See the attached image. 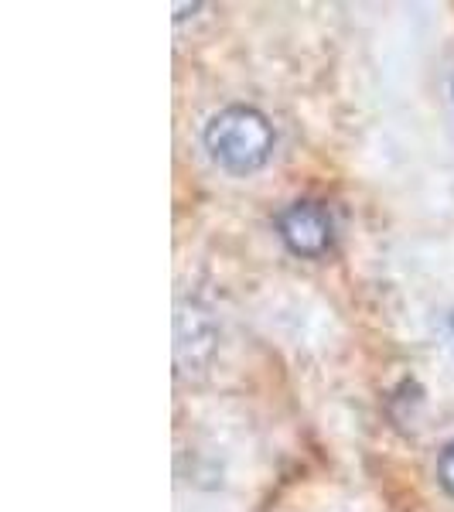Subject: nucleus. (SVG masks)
<instances>
[{
    "mask_svg": "<svg viewBox=\"0 0 454 512\" xmlns=\"http://www.w3.org/2000/svg\"><path fill=\"white\" fill-rule=\"evenodd\" d=\"M451 93H454V72H451Z\"/></svg>",
    "mask_w": 454,
    "mask_h": 512,
    "instance_id": "nucleus-4",
    "label": "nucleus"
},
{
    "mask_svg": "<svg viewBox=\"0 0 454 512\" xmlns=\"http://www.w3.org/2000/svg\"><path fill=\"white\" fill-rule=\"evenodd\" d=\"M277 236L284 239V246L301 260H318L332 250L335 243V222L332 212L321 202L301 198L291 202L287 209L277 212Z\"/></svg>",
    "mask_w": 454,
    "mask_h": 512,
    "instance_id": "nucleus-2",
    "label": "nucleus"
},
{
    "mask_svg": "<svg viewBox=\"0 0 454 512\" xmlns=\"http://www.w3.org/2000/svg\"><path fill=\"white\" fill-rule=\"evenodd\" d=\"M451 328H454V315H451Z\"/></svg>",
    "mask_w": 454,
    "mask_h": 512,
    "instance_id": "nucleus-5",
    "label": "nucleus"
},
{
    "mask_svg": "<svg viewBox=\"0 0 454 512\" xmlns=\"http://www.w3.org/2000/svg\"><path fill=\"white\" fill-rule=\"evenodd\" d=\"M437 485L454 499V437L437 454Z\"/></svg>",
    "mask_w": 454,
    "mask_h": 512,
    "instance_id": "nucleus-3",
    "label": "nucleus"
},
{
    "mask_svg": "<svg viewBox=\"0 0 454 512\" xmlns=\"http://www.w3.org/2000/svg\"><path fill=\"white\" fill-rule=\"evenodd\" d=\"M205 151L209 158L219 164L226 175L246 178V175H257L263 164L270 161L277 144L274 134V123L263 110L257 106H226L219 110L216 117L205 123Z\"/></svg>",
    "mask_w": 454,
    "mask_h": 512,
    "instance_id": "nucleus-1",
    "label": "nucleus"
}]
</instances>
